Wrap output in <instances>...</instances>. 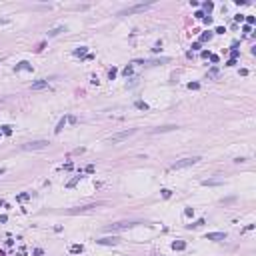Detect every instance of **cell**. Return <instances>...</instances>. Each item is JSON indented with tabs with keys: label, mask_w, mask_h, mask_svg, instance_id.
Here are the masks:
<instances>
[{
	"label": "cell",
	"mask_w": 256,
	"mask_h": 256,
	"mask_svg": "<svg viewBox=\"0 0 256 256\" xmlns=\"http://www.w3.org/2000/svg\"><path fill=\"white\" fill-rule=\"evenodd\" d=\"M172 248H174V250H184V248H186V244H184V242H174V244H172Z\"/></svg>",
	"instance_id": "obj_12"
},
{
	"label": "cell",
	"mask_w": 256,
	"mask_h": 256,
	"mask_svg": "<svg viewBox=\"0 0 256 256\" xmlns=\"http://www.w3.org/2000/svg\"><path fill=\"white\" fill-rule=\"evenodd\" d=\"M98 244H102V246H116V244L120 242V238L118 236H108V238H100V240H96Z\"/></svg>",
	"instance_id": "obj_6"
},
{
	"label": "cell",
	"mask_w": 256,
	"mask_h": 256,
	"mask_svg": "<svg viewBox=\"0 0 256 256\" xmlns=\"http://www.w3.org/2000/svg\"><path fill=\"white\" fill-rule=\"evenodd\" d=\"M100 204H88V206H80V208H72V210H68V214H78V212H88V210H94L98 208Z\"/></svg>",
	"instance_id": "obj_7"
},
{
	"label": "cell",
	"mask_w": 256,
	"mask_h": 256,
	"mask_svg": "<svg viewBox=\"0 0 256 256\" xmlns=\"http://www.w3.org/2000/svg\"><path fill=\"white\" fill-rule=\"evenodd\" d=\"M200 160V156H192V158H182V160H176L172 166H170V170H180V168H186V166H192V164H196V162Z\"/></svg>",
	"instance_id": "obj_3"
},
{
	"label": "cell",
	"mask_w": 256,
	"mask_h": 256,
	"mask_svg": "<svg viewBox=\"0 0 256 256\" xmlns=\"http://www.w3.org/2000/svg\"><path fill=\"white\" fill-rule=\"evenodd\" d=\"M64 124H66V118H62L60 122H58V126H56V130H54V132H56V134H58V132H60L62 128H64Z\"/></svg>",
	"instance_id": "obj_13"
},
{
	"label": "cell",
	"mask_w": 256,
	"mask_h": 256,
	"mask_svg": "<svg viewBox=\"0 0 256 256\" xmlns=\"http://www.w3.org/2000/svg\"><path fill=\"white\" fill-rule=\"evenodd\" d=\"M24 150H42V148H48V142L46 140H34V142H28L22 146Z\"/></svg>",
	"instance_id": "obj_5"
},
{
	"label": "cell",
	"mask_w": 256,
	"mask_h": 256,
	"mask_svg": "<svg viewBox=\"0 0 256 256\" xmlns=\"http://www.w3.org/2000/svg\"><path fill=\"white\" fill-rule=\"evenodd\" d=\"M28 68H30V66H28V62H20V66H18V70H28Z\"/></svg>",
	"instance_id": "obj_17"
},
{
	"label": "cell",
	"mask_w": 256,
	"mask_h": 256,
	"mask_svg": "<svg viewBox=\"0 0 256 256\" xmlns=\"http://www.w3.org/2000/svg\"><path fill=\"white\" fill-rule=\"evenodd\" d=\"M198 86H200L198 82H190V84H188V88H190V90H196V88H198Z\"/></svg>",
	"instance_id": "obj_18"
},
{
	"label": "cell",
	"mask_w": 256,
	"mask_h": 256,
	"mask_svg": "<svg viewBox=\"0 0 256 256\" xmlns=\"http://www.w3.org/2000/svg\"><path fill=\"white\" fill-rule=\"evenodd\" d=\"M152 6V2H140V4H134V6H128L124 10L118 12V16H130V14H138V12H144Z\"/></svg>",
	"instance_id": "obj_1"
},
{
	"label": "cell",
	"mask_w": 256,
	"mask_h": 256,
	"mask_svg": "<svg viewBox=\"0 0 256 256\" xmlns=\"http://www.w3.org/2000/svg\"><path fill=\"white\" fill-rule=\"evenodd\" d=\"M136 108H140V110H148V104H146V102H142V100H138V102H136Z\"/></svg>",
	"instance_id": "obj_14"
},
{
	"label": "cell",
	"mask_w": 256,
	"mask_h": 256,
	"mask_svg": "<svg viewBox=\"0 0 256 256\" xmlns=\"http://www.w3.org/2000/svg\"><path fill=\"white\" fill-rule=\"evenodd\" d=\"M162 196H164V198H170V190L164 188V190H162Z\"/></svg>",
	"instance_id": "obj_19"
},
{
	"label": "cell",
	"mask_w": 256,
	"mask_h": 256,
	"mask_svg": "<svg viewBox=\"0 0 256 256\" xmlns=\"http://www.w3.org/2000/svg\"><path fill=\"white\" fill-rule=\"evenodd\" d=\"M48 86V80H36V82H32V90H42V88H46Z\"/></svg>",
	"instance_id": "obj_10"
},
{
	"label": "cell",
	"mask_w": 256,
	"mask_h": 256,
	"mask_svg": "<svg viewBox=\"0 0 256 256\" xmlns=\"http://www.w3.org/2000/svg\"><path fill=\"white\" fill-rule=\"evenodd\" d=\"M138 222H116V224H108V226H104V230L106 232H120V230H128L132 228V226H136Z\"/></svg>",
	"instance_id": "obj_4"
},
{
	"label": "cell",
	"mask_w": 256,
	"mask_h": 256,
	"mask_svg": "<svg viewBox=\"0 0 256 256\" xmlns=\"http://www.w3.org/2000/svg\"><path fill=\"white\" fill-rule=\"evenodd\" d=\"M70 252H72V254H78V252H82V246L80 244H74V246H70Z\"/></svg>",
	"instance_id": "obj_11"
},
{
	"label": "cell",
	"mask_w": 256,
	"mask_h": 256,
	"mask_svg": "<svg viewBox=\"0 0 256 256\" xmlns=\"http://www.w3.org/2000/svg\"><path fill=\"white\" fill-rule=\"evenodd\" d=\"M202 184L204 186H216V184H220V180H204Z\"/></svg>",
	"instance_id": "obj_15"
},
{
	"label": "cell",
	"mask_w": 256,
	"mask_h": 256,
	"mask_svg": "<svg viewBox=\"0 0 256 256\" xmlns=\"http://www.w3.org/2000/svg\"><path fill=\"white\" fill-rule=\"evenodd\" d=\"M62 30H64V28H62V26H60V28H54L52 32H48V34H50V36H56V34H60V32H62Z\"/></svg>",
	"instance_id": "obj_16"
},
{
	"label": "cell",
	"mask_w": 256,
	"mask_h": 256,
	"mask_svg": "<svg viewBox=\"0 0 256 256\" xmlns=\"http://www.w3.org/2000/svg\"><path fill=\"white\" fill-rule=\"evenodd\" d=\"M4 172H6V170H4V168H2V166H0V176L4 174Z\"/></svg>",
	"instance_id": "obj_20"
},
{
	"label": "cell",
	"mask_w": 256,
	"mask_h": 256,
	"mask_svg": "<svg viewBox=\"0 0 256 256\" xmlns=\"http://www.w3.org/2000/svg\"><path fill=\"white\" fill-rule=\"evenodd\" d=\"M176 124H166V126H158L152 130V134H160V132H170V130H176Z\"/></svg>",
	"instance_id": "obj_9"
},
{
	"label": "cell",
	"mask_w": 256,
	"mask_h": 256,
	"mask_svg": "<svg viewBox=\"0 0 256 256\" xmlns=\"http://www.w3.org/2000/svg\"><path fill=\"white\" fill-rule=\"evenodd\" d=\"M134 132H136L134 128H130V130H122V132H116V134H112L110 138H108V144H118V142L126 140L128 136H132Z\"/></svg>",
	"instance_id": "obj_2"
},
{
	"label": "cell",
	"mask_w": 256,
	"mask_h": 256,
	"mask_svg": "<svg viewBox=\"0 0 256 256\" xmlns=\"http://www.w3.org/2000/svg\"><path fill=\"white\" fill-rule=\"evenodd\" d=\"M206 238L220 242V240H226V232H210V234H206Z\"/></svg>",
	"instance_id": "obj_8"
}]
</instances>
